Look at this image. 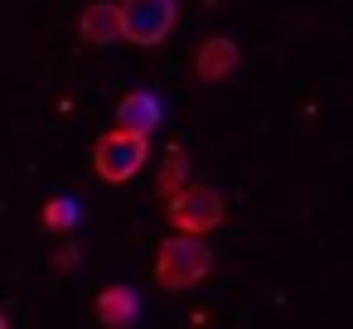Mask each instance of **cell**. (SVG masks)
<instances>
[{
    "mask_svg": "<svg viewBox=\"0 0 353 329\" xmlns=\"http://www.w3.org/2000/svg\"><path fill=\"white\" fill-rule=\"evenodd\" d=\"M117 10H121V39L141 49L165 44L179 25V0H121Z\"/></svg>",
    "mask_w": 353,
    "mask_h": 329,
    "instance_id": "cell-4",
    "label": "cell"
},
{
    "mask_svg": "<svg viewBox=\"0 0 353 329\" xmlns=\"http://www.w3.org/2000/svg\"><path fill=\"white\" fill-rule=\"evenodd\" d=\"M136 319H141V295H136L131 286H107V290L97 295V324L126 329V324H136Z\"/></svg>",
    "mask_w": 353,
    "mask_h": 329,
    "instance_id": "cell-8",
    "label": "cell"
},
{
    "mask_svg": "<svg viewBox=\"0 0 353 329\" xmlns=\"http://www.w3.org/2000/svg\"><path fill=\"white\" fill-rule=\"evenodd\" d=\"M6 324H10V315H6V310H0V329H6Z\"/></svg>",
    "mask_w": 353,
    "mask_h": 329,
    "instance_id": "cell-12",
    "label": "cell"
},
{
    "mask_svg": "<svg viewBox=\"0 0 353 329\" xmlns=\"http://www.w3.org/2000/svg\"><path fill=\"white\" fill-rule=\"evenodd\" d=\"M145 155H150V136L126 131V126H112V131L97 136V146H92V170H97L102 184H131V179L141 175Z\"/></svg>",
    "mask_w": 353,
    "mask_h": 329,
    "instance_id": "cell-2",
    "label": "cell"
},
{
    "mask_svg": "<svg viewBox=\"0 0 353 329\" xmlns=\"http://www.w3.org/2000/svg\"><path fill=\"white\" fill-rule=\"evenodd\" d=\"M117 126L141 131V136H155V131L165 126V97L150 92V88H131V92L117 102Z\"/></svg>",
    "mask_w": 353,
    "mask_h": 329,
    "instance_id": "cell-5",
    "label": "cell"
},
{
    "mask_svg": "<svg viewBox=\"0 0 353 329\" xmlns=\"http://www.w3.org/2000/svg\"><path fill=\"white\" fill-rule=\"evenodd\" d=\"M203 6H223V0H203Z\"/></svg>",
    "mask_w": 353,
    "mask_h": 329,
    "instance_id": "cell-13",
    "label": "cell"
},
{
    "mask_svg": "<svg viewBox=\"0 0 353 329\" xmlns=\"http://www.w3.org/2000/svg\"><path fill=\"white\" fill-rule=\"evenodd\" d=\"M83 223V203L73 199V194H54L49 203H44V228L49 232H73Z\"/></svg>",
    "mask_w": 353,
    "mask_h": 329,
    "instance_id": "cell-9",
    "label": "cell"
},
{
    "mask_svg": "<svg viewBox=\"0 0 353 329\" xmlns=\"http://www.w3.org/2000/svg\"><path fill=\"white\" fill-rule=\"evenodd\" d=\"M78 34L92 44V49H107L121 39V10H117V0H92V6L78 15Z\"/></svg>",
    "mask_w": 353,
    "mask_h": 329,
    "instance_id": "cell-7",
    "label": "cell"
},
{
    "mask_svg": "<svg viewBox=\"0 0 353 329\" xmlns=\"http://www.w3.org/2000/svg\"><path fill=\"white\" fill-rule=\"evenodd\" d=\"M184 179H189V150H170V155H165V165H160V179H155V199L174 194Z\"/></svg>",
    "mask_w": 353,
    "mask_h": 329,
    "instance_id": "cell-10",
    "label": "cell"
},
{
    "mask_svg": "<svg viewBox=\"0 0 353 329\" xmlns=\"http://www.w3.org/2000/svg\"><path fill=\"white\" fill-rule=\"evenodd\" d=\"M208 276H213V252H208L203 237L174 232V237L160 242V252H155V281L165 290H189V286H199Z\"/></svg>",
    "mask_w": 353,
    "mask_h": 329,
    "instance_id": "cell-1",
    "label": "cell"
},
{
    "mask_svg": "<svg viewBox=\"0 0 353 329\" xmlns=\"http://www.w3.org/2000/svg\"><path fill=\"white\" fill-rule=\"evenodd\" d=\"M237 63H242V49H237V39H228V34L203 39L199 54H194V73H199V83H223V78L237 73Z\"/></svg>",
    "mask_w": 353,
    "mask_h": 329,
    "instance_id": "cell-6",
    "label": "cell"
},
{
    "mask_svg": "<svg viewBox=\"0 0 353 329\" xmlns=\"http://www.w3.org/2000/svg\"><path fill=\"white\" fill-rule=\"evenodd\" d=\"M78 261H83V247H78V242H63V247L54 252V266H59V271H73Z\"/></svg>",
    "mask_w": 353,
    "mask_h": 329,
    "instance_id": "cell-11",
    "label": "cell"
},
{
    "mask_svg": "<svg viewBox=\"0 0 353 329\" xmlns=\"http://www.w3.org/2000/svg\"><path fill=\"white\" fill-rule=\"evenodd\" d=\"M165 213H170V228L174 232H194V237H208L213 228H223V194L208 189V184H194L184 179L174 194H165Z\"/></svg>",
    "mask_w": 353,
    "mask_h": 329,
    "instance_id": "cell-3",
    "label": "cell"
}]
</instances>
